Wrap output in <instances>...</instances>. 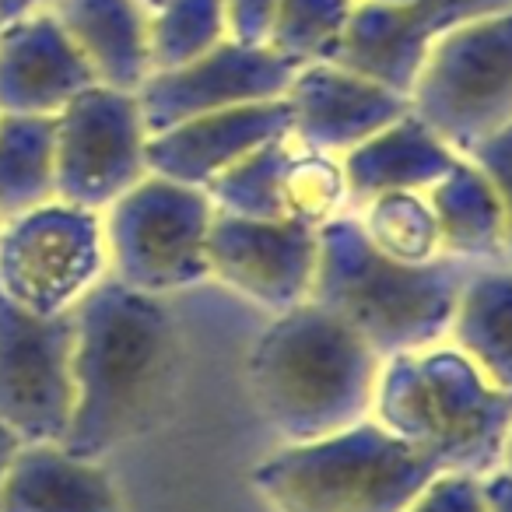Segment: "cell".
<instances>
[{"instance_id": "6da1fadb", "label": "cell", "mask_w": 512, "mask_h": 512, "mask_svg": "<svg viewBox=\"0 0 512 512\" xmlns=\"http://www.w3.org/2000/svg\"><path fill=\"white\" fill-rule=\"evenodd\" d=\"M74 313V414L60 446L99 460L148 435L169 414L183 372V341L162 295L116 278L92 285Z\"/></svg>"}, {"instance_id": "7a4b0ae2", "label": "cell", "mask_w": 512, "mask_h": 512, "mask_svg": "<svg viewBox=\"0 0 512 512\" xmlns=\"http://www.w3.org/2000/svg\"><path fill=\"white\" fill-rule=\"evenodd\" d=\"M211 200L200 186L144 176L106 207L102 235L113 278L144 295H165L207 278Z\"/></svg>"}, {"instance_id": "3957f363", "label": "cell", "mask_w": 512, "mask_h": 512, "mask_svg": "<svg viewBox=\"0 0 512 512\" xmlns=\"http://www.w3.org/2000/svg\"><path fill=\"white\" fill-rule=\"evenodd\" d=\"M102 214L50 200L0 221V292L29 313L57 316L81 302L106 271Z\"/></svg>"}, {"instance_id": "277c9868", "label": "cell", "mask_w": 512, "mask_h": 512, "mask_svg": "<svg viewBox=\"0 0 512 512\" xmlns=\"http://www.w3.org/2000/svg\"><path fill=\"white\" fill-rule=\"evenodd\" d=\"M148 130L134 92L92 85L57 113V200L106 211L148 176Z\"/></svg>"}, {"instance_id": "5b68a950", "label": "cell", "mask_w": 512, "mask_h": 512, "mask_svg": "<svg viewBox=\"0 0 512 512\" xmlns=\"http://www.w3.org/2000/svg\"><path fill=\"white\" fill-rule=\"evenodd\" d=\"M74 313L39 316L0 292V425L22 442H64L74 414Z\"/></svg>"}, {"instance_id": "8992f818", "label": "cell", "mask_w": 512, "mask_h": 512, "mask_svg": "<svg viewBox=\"0 0 512 512\" xmlns=\"http://www.w3.org/2000/svg\"><path fill=\"white\" fill-rule=\"evenodd\" d=\"M407 99L428 123L512 116V11L439 32Z\"/></svg>"}, {"instance_id": "52a82bcc", "label": "cell", "mask_w": 512, "mask_h": 512, "mask_svg": "<svg viewBox=\"0 0 512 512\" xmlns=\"http://www.w3.org/2000/svg\"><path fill=\"white\" fill-rule=\"evenodd\" d=\"M295 71L299 64L274 53L271 46H246L225 39L190 64L172 67V71H151L134 95L141 106L144 130L151 137L193 116L285 99Z\"/></svg>"}, {"instance_id": "ba28073f", "label": "cell", "mask_w": 512, "mask_h": 512, "mask_svg": "<svg viewBox=\"0 0 512 512\" xmlns=\"http://www.w3.org/2000/svg\"><path fill=\"white\" fill-rule=\"evenodd\" d=\"M341 344L337 330L316 313L281 320L253 355V393L274 425L309 428L341 386Z\"/></svg>"}, {"instance_id": "9c48e42d", "label": "cell", "mask_w": 512, "mask_h": 512, "mask_svg": "<svg viewBox=\"0 0 512 512\" xmlns=\"http://www.w3.org/2000/svg\"><path fill=\"white\" fill-rule=\"evenodd\" d=\"M285 134H292L288 99L253 102V106L193 116V120L176 123L162 134H151L144 144V162H148L151 176L204 190L228 165Z\"/></svg>"}, {"instance_id": "30bf717a", "label": "cell", "mask_w": 512, "mask_h": 512, "mask_svg": "<svg viewBox=\"0 0 512 512\" xmlns=\"http://www.w3.org/2000/svg\"><path fill=\"white\" fill-rule=\"evenodd\" d=\"M92 85V67L53 11L0 25V113L57 116Z\"/></svg>"}, {"instance_id": "8fae6325", "label": "cell", "mask_w": 512, "mask_h": 512, "mask_svg": "<svg viewBox=\"0 0 512 512\" xmlns=\"http://www.w3.org/2000/svg\"><path fill=\"white\" fill-rule=\"evenodd\" d=\"M306 232L271 221L218 214L207 232V267L260 302H288L306 274Z\"/></svg>"}, {"instance_id": "7c38bea8", "label": "cell", "mask_w": 512, "mask_h": 512, "mask_svg": "<svg viewBox=\"0 0 512 512\" xmlns=\"http://www.w3.org/2000/svg\"><path fill=\"white\" fill-rule=\"evenodd\" d=\"M0 512H123V502L95 460L60 442H22L0 484Z\"/></svg>"}, {"instance_id": "4fadbf2b", "label": "cell", "mask_w": 512, "mask_h": 512, "mask_svg": "<svg viewBox=\"0 0 512 512\" xmlns=\"http://www.w3.org/2000/svg\"><path fill=\"white\" fill-rule=\"evenodd\" d=\"M50 11L99 85L120 92L144 85L151 74V8L144 0H57Z\"/></svg>"}, {"instance_id": "5bb4252c", "label": "cell", "mask_w": 512, "mask_h": 512, "mask_svg": "<svg viewBox=\"0 0 512 512\" xmlns=\"http://www.w3.org/2000/svg\"><path fill=\"white\" fill-rule=\"evenodd\" d=\"M432 43L407 4H369L355 0L330 64L369 78L390 92L407 95L425 50Z\"/></svg>"}, {"instance_id": "9a60e30c", "label": "cell", "mask_w": 512, "mask_h": 512, "mask_svg": "<svg viewBox=\"0 0 512 512\" xmlns=\"http://www.w3.org/2000/svg\"><path fill=\"white\" fill-rule=\"evenodd\" d=\"M57 116L0 113V221L57 200Z\"/></svg>"}, {"instance_id": "2e32d148", "label": "cell", "mask_w": 512, "mask_h": 512, "mask_svg": "<svg viewBox=\"0 0 512 512\" xmlns=\"http://www.w3.org/2000/svg\"><path fill=\"white\" fill-rule=\"evenodd\" d=\"M228 39L221 0H158L151 8V71H172Z\"/></svg>"}, {"instance_id": "e0dca14e", "label": "cell", "mask_w": 512, "mask_h": 512, "mask_svg": "<svg viewBox=\"0 0 512 512\" xmlns=\"http://www.w3.org/2000/svg\"><path fill=\"white\" fill-rule=\"evenodd\" d=\"M355 0H278L267 46L292 64H320L337 50Z\"/></svg>"}, {"instance_id": "ac0fdd59", "label": "cell", "mask_w": 512, "mask_h": 512, "mask_svg": "<svg viewBox=\"0 0 512 512\" xmlns=\"http://www.w3.org/2000/svg\"><path fill=\"white\" fill-rule=\"evenodd\" d=\"M407 8L418 18L421 29L435 39L439 32L453 29V25H467V22H477V18L512 11V0H414Z\"/></svg>"}, {"instance_id": "d6986e66", "label": "cell", "mask_w": 512, "mask_h": 512, "mask_svg": "<svg viewBox=\"0 0 512 512\" xmlns=\"http://www.w3.org/2000/svg\"><path fill=\"white\" fill-rule=\"evenodd\" d=\"M225 4L228 39L246 46H267L278 0H221Z\"/></svg>"}, {"instance_id": "ffe728a7", "label": "cell", "mask_w": 512, "mask_h": 512, "mask_svg": "<svg viewBox=\"0 0 512 512\" xmlns=\"http://www.w3.org/2000/svg\"><path fill=\"white\" fill-rule=\"evenodd\" d=\"M57 0H0V25L18 22L25 15H36V11H50Z\"/></svg>"}, {"instance_id": "44dd1931", "label": "cell", "mask_w": 512, "mask_h": 512, "mask_svg": "<svg viewBox=\"0 0 512 512\" xmlns=\"http://www.w3.org/2000/svg\"><path fill=\"white\" fill-rule=\"evenodd\" d=\"M18 446H22V439H18L11 428L0 425V484H4V474H8V467H11V460H15Z\"/></svg>"}, {"instance_id": "7402d4cb", "label": "cell", "mask_w": 512, "mask_h": 512, "mask_svg": "<svg viewBox=\"0 0 512 512\" xmlns=\"http://www.w3.org/2000/svg\"><path fill=\"white\" fill-rule=\"evenodd\" d=\"M369 4H414V0H369Z\"/></svg>"}, {"instance_id": "603a6c76", "label": "cell", "mask_w": 512, "mask_h": 512, "mask_svg": "<svg viewBox=\"0 0 512 512\" xmlns=\"http://www.w3.org/2000/svg\"><path fill=\"white\" fill-rule=\"evenodd\" d=\"M144 4H148V8H155V4H158V0H144Z\"/></svg>"}]
</instances>
